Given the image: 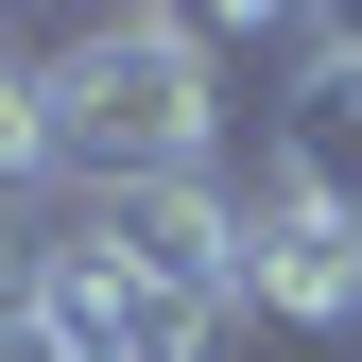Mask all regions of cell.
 Wrapping results in <instances>:
<instances>
[{
  "mask_svg": "<svg viewBox=\"0 0 362 362\" xmlns=\"http://www.w3.org/2000/svg\"><path fill=\"white\" fill-rule=\"evenodd\" d=\"M0 207H69L52 173V86H35V35L0 18Z\"/></svg>",
  "mask_w": 362,
  "mask_h": 362,
  "instance_id": "5b68a950",
  "label": "cell"
},
{
  "mask_svg": "<svg viewBox=\"0 0 362 362\" xmlns=\"http://www.w3.org/2000/svg\"><path fill=\"white\" fill-rule=\"evenodd\" d=\"M69 224H86V242H104L139 293H173V310H224V328H242V173L104 190V207H69Z\"/></svg>",
  "mask_w": 362,
  "mask_h": 362,
  "instance_id": "7a4b0ae2",
  "label": "cell"
},
{
  "mask_svg": "<svg viewBox=\"0 0 362 362\" xmlns=\"http://www.w3.org/2000/svg\"><path fill=\"white\" fill-rule=\"evenodd\" d=\"M242 328H293V345L362 328V224H328L276 173H242Z\"/></svg>",
  "mask_w": 362,
  "mask_h": 362,
  "instance_id": "3957f363",
  "label": "cell"
},
{
  "mask_svg": "<svg viewBox=\"0 0 362 362\" xmlns=\"http://www.w3.org/2000/svg\"><path fill=\"white\" fill-rule=\"evenodd\" d=\"M0 362H86V345H52V328H18V345H0Z\"/></svg>",
  "mask_w": 362,
  "mask_h": 362,
  "instance_id": "8992f818",
  "label": "cell"
},
{
  "mask_svg": "<svg viewBox=\"0 0 362 362\" xmlns=\"http://www.w3.org/2000/svg\"><path fill=\"white\" fill-rule=\"evenodd\" d=\"M259 173L310 190L328 224H362V18L293 35V86H276V121H259Z\"/></svg>",
  "mask_w": 362,
  "mask_h": 362,
  "instance_id": "277c9868",
  "label": "cell"
},
{
  "mask_svg": "<svg viewBox=\"0 0 362 362\" xmlns=\"http://www.w3.org/2000/svg\"><path fill=\"white\" fill-rule=\"evenodd\" d=\"M35 86H52V173H69V207H104V190H173V173H224L207 18H173V0H121V18L35 35Z\"/></svg>",
  "mask_w": 362,
  "mask_h": 362,
  "instance_id": "6da1fadb",
  "label": "cell"
}]
</instances>
